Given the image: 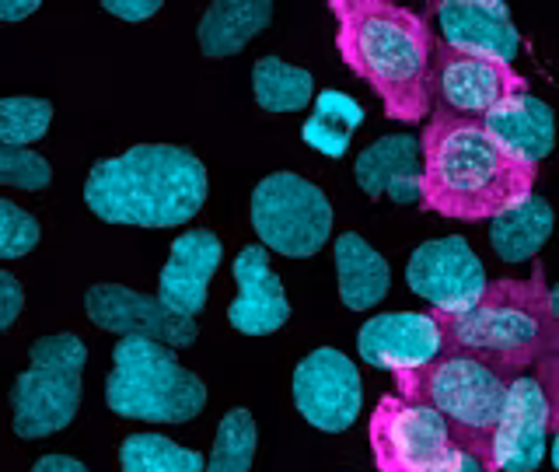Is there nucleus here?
Returning a JSON list of instances; mask_svg holds the SVG:
<instances>
[{
  "mask_svg": "<svg viewBox=\"0 0 559 472\" xmlns=\"http://www.w3.org/2000/svg\"><path fill=\"white\" fill-rule=\"evenodd\" d=\"M424 144V206L451 221H497L532 197L538 165H524L486 133L483 119L437 109Z\"/></svg>",
  "mask_w": 559,
  "mask_h": 472,
  "instance_id": "obj_1",
  "label": "nucleus"
},
{
  "mask_svg": "<svg viewBox=\"0 0 559 472\" xmlns=\"http://www.w3.org/2000/svg\"><path fill=\"white\" fill-rule=\"evenodd\" d=\"M340 22V57L374 87L392 119L419 122L433 109L430 57L433 39L427 22L389 0H332Z\"/></svg>",
  "mask_w": 559,
  "mask_h": 472,
  "instance_id": "obj_2",
  "label": "nucleus"
},
{
  "mask_svg": "<svg viewBox=\"0 0 559 472\" xmlns=\"http://www.w3.org/2000/svg\"><path fill=\"white\" fill-rule=\"evenodd\" d=\"M206 192V168L189 148L140 144L92 165L84 203L105 224L179 227L200 214Z\"/></svg>",
  "mask_w": 559,
  "mask_h": 472,
  "instance_id": "obj_3",
  "label": "nucleus"
},
{
  "mask_svg": "<svg viewBox=\"0 0 559 472\" xmlns=\"http://www.w3.org/2000/svg\"><path fill=\"white\" fill-rule=\"evenodd\" d=\"M433 319L444 332V354H468L507 378L546 357L559 332L542 270L528 280H493L472 308L433 311Z\"/></svg>",
  "mask_w": 559,
  "mask_h": 472,
  "instance_id": "obj_4",
  "label": "nucleus"
},
{
  "mask_svg": "<svg viewBox=\"0 0 559 472\" xmlns=\"http://www.w3.org/2000/svg\"><path fill=\"white\" fill-rule=\"evenodd\" d=\"M105 406L122 420L189 424L206 406V385L179 364L171 346L122 337L112 350V371L105 378Z\"/></svg>",
  "mask_w": 559,
  "mask_h": 472,
  "instance_id": "obj_5",
  "label": "nucleus"
},
{
  "mask_svg": "<svg viewBox=\"0 0 559 472\" xmlns=\"http://www.w3.org/2000/svg\"><path fill=\"white\" fill-rule=\"evenodd\" d=\"M395 381L402 399L433 406L451 424L462 448L476 451L489 469V437L503 413L511 378L468 354H444L416 371H399Z\"/></svg>",
  "mask_w": 559,
  "mask_h": 472,
  "instance_id": "obj_6",
  "label": "nucleus"
},
{
  "mask_svg": "<svg viewBox=\"0 0 559 472\" xmlns=\"http://www.w3.org/2000/svg\"><path fill=\"white\" fill-rule=\"evenodd\" d=\"M28 361L32 364L14 378L11 410L14 434L22 441H39L74 424L87 346L74 332H52L32 343Z\"/></svg>",
  "mask_w": 559,
  "mask_h": 472,
  "instance_id": "obj_7",
  "label": "nucleus"
},
{
  "mask_svg": "<svg viewBox=\"0 0 559 472\" xmlns=\"http://www.w3.org/2000/svg\"><path fill=\"white\" fill-rule=\"evenodd\" d=\"M371 451L378 472H459L468 448L427 402L384 396L371 416Z\"/></svg>",
  "mask_w": 559,
  "mask_h": 472,
  "instance_id": "obj_8",
  "label": "nucleus"
},
{
  "mask_svg": "<svg viewBox=\"0 0 559 472\" xmlns=\"http://www.w3.org/2000/svg\"><path fill=\"white\" fill-rule=\"evenodd\" d=\"M252 227L270 252L308 259L332 235V206L325 192L294 172L266 175L252 192Z\"/></svg>",
  "mask_w": 559,
  "mask_h": 472,
  "instance_id": "obj_9",
  "label": "nucleus"
},
{
  "mask_svg": "<svg viewBox=\"0 0 559 472\" xmlns=\"http://www.w3.org/2000/svg\"><path fill=\"white\" fill-rule=\"evenodd\" d=\"M430 87H437L448 113L465 119H486L507 98L528 92V81L503 60L454 49L448 43H433Z\"/></svg>",
  "mask_w": 559,
  "mask_h": 472,
  "instance_id": "obj_10",
  "label": "nucleus"
},
{
  "mask_svg": "<svg viewBox=\"0 0 559 472\" xmlns=\"http://www.w3.org/2000/svg\"><path fill=\"white\" fill-rule=\"evenodd\" d=\"M294 406L314 430L343 434L357 424L364 385L357 364L332 346L311 350V354L294 367Z\"/></svg>",
  "mask_w": 559,
  "mask_h": 472,
  "instance_id": "obj_11",
  "label": "nucleus"
},
{
  "mask_svg": "<svg viewBox=\"0 0 559 472\" xmlns=\"http://www.w3.org/2000/svg\"><path fill=\"white\" fill-rule=\"evenodd\" d=\"M406 284L433 311L451 315L476 305L489 287V280L483 259L468 249V241L462 235H448L430 238L419 249H413L406 262Z\"/></svg>",
  "mask_w": 559,
  "mask_h": 472,
  "instance_id": "obj_12",
  "label": "nucleus"
},
{
  "mask_svg": "<svg viewBox=\"0 0 559 472\" xmlns=\"http://www.w3.org/2000/svg\"><path fill=\"white\" fill-rule=\"evenodd\" d=\"M549 399L538 378L518 375L507 385L503 413L489 437V472H535L549 448Z\"/></svg>",
  "mask_w": 559,
  "mask_h": 472,
  "instance_id": "obj_13",
  "label": "nucleus"
},
{
  "mask_svg": "<svg viewBox=\"0 0 559 472\" xmlns=\"http://www.w3.org/2000/svg\"><path fill=\"white\" fill-rule=\"evenodd\" d=\"M84 311L98 329L116 337H144L171 350L197 343V319L171 311L157 294H140L122 284H95L84 294Z\"/></svg>",
  "mask_w": 559,
  "mask_h": 472,
  "instance_id": "obj_14",
  "label": "nucleus"
},
{
  "mask_svg": "<svg viewBox=\"0 0 559 472\" xmlns=\"http://www.w3.org/2000/svg\"><path fill=\"white\" fill-rule=\"evenodd\" d=\"M357 350L360 361L381 371H416L427 367L437 357H444V332L437 326L433 311H392V315H374L367 319L357 332Z\"/></svg>",
  "mask_w": 559,
  "mask_h": 472,
  "instance_id": "obj_15",
  "label": "nucleus"
},
{
  "mask_svg": "<svg viewBox=\"0 0 559 472\" xmlns=\"http://www.w3.org/2000/svg\"><path fill=\"white\" fill-rule=\"evenodd\" d=\"M231 273L238 284V297L227 308V322L241 337H270V332L284 329L290 319V302L280 276L270 270L266 245H245L235 256Z\"/></svg>",
  "mask_w": 559,
  "mask_h": 472,
  "instance_id": "obj_16",
  "label": "nucleus"
},
{
  "mask_svg": "<svg viewBox=\"0 0 559 472\" xmlns=\"http://www.w3.org/2000/svg\"><path fill=\"white\" fill-rule=\"evenodd\" d=\"M430 11L437 14L441 43L503 63L518 57L521 35L511 22V8L503 0H444V4H433Z\"/></svg>",
  "mask_w": 559,
  "mask_h": 472,
  "instance_id": "obj_17",
  "label": "nucleus"
},
{
  "mask_svg": "<svg viewBox=\"0 0 559 472\" xmlns=\"http://www.w3.org/2000/svg\"><path fill=\"white\" fill-rule=\"evenodd\" d=\"M221 256H224V245L210 227L182 232L171 241L168 262L162 267V276H157V297H162L171 311L186 315V319H197L206 308V291L221 267Z\"/></svg>",
  "mask_w": 559,
  "mask_h": 472,
  "instance_id": "obj_18",
  "label": "nucleus"
},
{
  "mask_svg": "<svg viewBox=\"0 0 559 472\" xmlns=\"http://www.w3.org/2000/svg\"><path fill=\"white\" fill-rule=\"evenodd\" d=\"M354 179L371 200L424 203V144L413 133H392L357 154Z\"/></svg>",
  "mask_w": 559,
  "mask_h": 472,
  "instance_id": "obj_19",
  "label": "nucleus"
},
{
  "mask_svg": "<svg viewBox=\"0 0 559 472\" xmlns=\"http://www.w3.org/2000/svg\"><path fill=\"white\" fill-rule=\"evenodd\" d=\"M483 127L507 154H514L524 165H538L556 144L552 109L528 92L497 105V109L483 119Z\"/></svg>",
  "mask_w": 559,
  "mask_h": 472,
  "instance_id": "obj_20",
  "label": "nucleus"
},
{
  "mask_svg": "<svg viewBox=\"0 0 559 472\" xmlns=\"http://www.w3.org/2000/svg\"><path fill=\"white\" fill-rule=\"evenodd\" d=\"M336 276L340 297L349 311H364L384 302L392 284V270L378 249H371L357 232H343L336 238Z\"/></svg>",
  "mask_w": 559,
  "mask_h": 472,
  "instance_id": "obj_21",
  "label": "nucleus"
},
{
  "mask_svg": "<svg viewBox=\"0 0 559 472\" xmlns=\"http://www.w3.org/2000/svg\"><path fill=\"white\" fill-rule=\"evenodd\" d=\"M273 22L270 0H217L203 11L200 49L206 57H238Z\"/></svg>",
  "mask_w": 559,
  "mask_h": 472,
  "instance_id": "obj_22",
  "label": "nucleus"
},
{
  "mask_svg": "<svg viewBox=\"0 0 559 472\" xmlns=\"http://www.w3.org/2000/svg\"><path fill=\"white\" fill-rule=\"evenodd\" d=\"M549 235H552V206L542 197H535V192L521 206L507 210L503 217L489 221V241H493V252L503 262L535 259L542 245L549 241Z\"/></svg>",
  "mask_w": 559,
  "mask_h": 472,
  "instance_id": "obj_23",
  "label": "nucleus"
},
{
  "mask_svg": "<svg viewBox=\"0 0 559 472\" xmlns=\"http://www.w3.org/2000/svg\"><path fill=\"white\" fill-rule=\"evenodd\" d=\"M360 122L364 109L357 98H349L346 92H322L314 95L311 116L301 127V140L325 157H343Z\"/></svg>",
  "mask_w": 559,
  "mask_h": 472,
  "instance_id": "obj_24",
  "label": "nucleus"
},
{
  "mask_svg": "<svg viewBox=\"0 0 559 472\" xmlns=\"http://www.w3.org/2000/svg\"><path fill=\"white\" fill-rule=\"evenodd\" d=\"M252 95L266 113H301L314 98V78L305 67L280 57H262L252 67Z\"/></svg>",
  "mask_w": 559,
  "mask_h": 472,
  "instance_id": "obj_25",
  "label": "nucleus"
},
{
  "mask_svg": "<svg viewBox=\"0 0 559 472\" xmlns=\"http://www.w3.org/2000/svg\"><path fill=\"white\" fill-rule=\"evenodd\" d=\"M122 472H206L200 451L182 448L165 434H130L119 448Z\"/></svg>",
  "mask_w": 559,
  "mask_h": 472,
  "instance_id": "obj_26",
  "label": "nucleus"
},
{
  "mask_svg": "<svg viewBox=\"0 0 559 472\" xmlns=\"http://www.w3.org/2000/svg\"><path fill=\"white\" fill-rule=\"evenodd\" d=\"M255 445H259V427L255 416L235 406L221 416L217 437H214V451L206 459V472H249L255 462Z\"/></svg>",
  "mask_w": 559,
  "mask_h": 472,
  "instance_id": "obj_27",
  "label": "nucleus"
},
{
  "mask_svg": "<svg viewBox=\"0 0 559 472\" xmlns=\"http://www.w3.org/2000/svg\"><path fill=\"white\" fill-rule=\"evenodd\" d=\"M52 122V102L46 98H4L0 102V148H28L43 140Z\"/></svg>",
  "mask_w": 559,
  "mask_h": 472,
  "instance_id": "obj_28",
  "label": "nucleus"
},
{
  "mask_svg": "<svg viewBox=\"0 0 559 472\" xmlns=\"http://www.w3.org/2000/svg\"><path fill=\"white\" fill-rule=\"evenodd\" d=\"M43 232L28 210H22L14 200H0V259H17L28 256L39 245Z\"/></svg>",
  "mask_w": 559,
  "mask_h": 472,
  "instance_id": "obj_29",
  "label": "nucleus"
},
{
  "mask_svg": "<svg viewBox=\"0 0 559 472\" xmlns=\"http://www.w3.org/2000/svg\"><path fill=\"white\" fill-rule=\"evenodd\" d=\"M52 179V168L43 154L28 148H0V182L11 189H46Z\"/></svg>",
  "mask_w": 559,
  "mask_h": 472,
  "instance_id": "obj_30",
  "label": "nucleus"
},
{
  "mask_svg": "<svg viewBox=\"0 0 559 472\" xmlns=\"http://www.w3.org/2000/svg\"><path fill=\"white\" fill-rule=\"evenodd\" d=\"M538 381H542V389H546L549 420H552V427H556L559 424V332H556L552 350L538 361Z\"/></svg>",
  "mask_w": 559,
  "mask_h": 472,
  "instance_id": "obj_31",
  "label": "nucleus"
},
{
  "mask_svg": "<svg viewBox=\"0 0 559 472\" xmlns=\"http://www.w3.org/2000/svg\"><path fill=\"white\" fill-rule=\"evenodd\" d=\"M25 308V291L22 284H17V276L8 273V270H0V329H11L14 319L22 315Z\"/></svg>",
  "mask_w": 559,
  "mask_h": 472,
  "instance_id": "obj_32",
  "label": "nucleus"
},
{
  "mask_svg": "<svg viewBox=\"0 0 559 472\" xmlns=\"http://www.w3.org/2000/svg\"><path fill=\"white\" fill-rule=\"evenodd\" d=\"M102 11L122 17V22H147V17L162 11V0H105Z\"/></svg>",
  "mask_w": 559,
  "mask_h": 472,
  "instance_id": "obj_33",
  "label": "nucleus"
},
{
  "mask_svg": "<svg viewBox=\"0 0 559 472\" xmlns=\"http://www.w3.org/2000/svg\"><path fill=\"white\" fill-rule=\"evenodd\" d=\"M32 472H87V465L70 459V455H43V459L32 465Z\"/></svg>",
  "mask_w": 559,
  "mask_h": 472,
  "instance_id": "obj_34",
  "label": "nucleus"
},
{
  "mask_svg": "<svg viewBox=\"0 0 559 472\" xmlns=\"http://www.w3.org/2000/svg\"><path fill=\"white\" fill-rule=\"evenodd\" d=\"M39 8H43L39 0H0V17H4L8 25H14V22H22V17L35 14Z\"/></svg>",
  "mask_w": 559,
  "mask_h": 472,
  "instance_id": "obj_35",
  "label": "nucleus"
},
{
  "mask_svg": "<svg viewBox=\"0 0 559 472\" xmlns=\"http://www.w3.org/2000/svg\"><path fill=\"white\" fill-rule=\"evenodd\" d=\"M459 472H489L486 462L479 459L476 451H462V462H459Z\"/></svg>",
  "mask_w": 559,
  "mask_h": 472,
  "instance_id": "obj_36",
  "label": "nucleus"
},
{
  "mask_svg": "<svg viewBox=\"0 0 559 472\" xmlns=\"http://www.w3.org/2000/svg\"><path fill=\"white\" fill-rule=\"evenodd\" d=\"M549 459H552V465H556V472H559V424L552 427V441H549Z\"/></svg>",
  "mask_w": 559,
  "mask_h": 472,
  "instance_id": "obj_37",
  "label": "nucleus"
},
{
  "mask_svg": "<svg viewBox=\"0 0 559 472\" xmlns=\"http://www.w3.org/2000/svg\"><path fill=\"white\" fill-rule=\"evenodd\" d=\"M549 308H552V319H556V326H559V284L549 287Z\"/></svg>",
  "mask_w": 559,
  "mask_h": 472,
  "instance_id": "obj_38",
  "label": "nucleus"
}]
</instances>
